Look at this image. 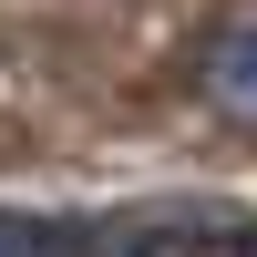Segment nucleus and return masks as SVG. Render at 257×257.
I'll return each mask as SVG.
<instances>
[{
  "instance_id": "nucleus-1",
  "label": "nucleus",
  "mask_w": 257,
  "mask_h": 257,
  "mask_svg": "<svg viewBox=\"0 0 257 257\" xmlns=\"http://www.w3.org/2000/svg\"><path fill=\"white\" fill-rule=\"evenodd\" d=\"M196 93L216 103L226 123H247V134H257V11L216 21V31L196 41Z\"/></svg>"
},
{
  "instance_id": "nucleus-2",
  "label": "nucleus",
  "mask_w": 257,
  "mask_h": 257,
  "mask_svg": "<svg viewBox=\"0 0 257 257\" xmlns=\"http://www.w3.org/2000/svg\"><path fill=\"white\" fill-rule=\"evenodd\" d=\"M0 257H82V226H62V216H0Z\"/></svg>"
}]
</instances>
